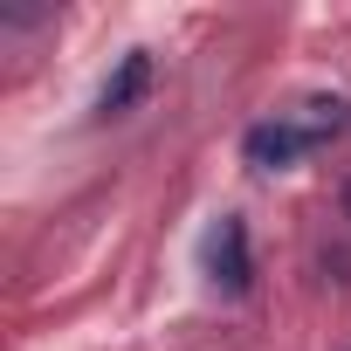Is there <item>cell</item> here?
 Instances as JSON below:
<instances>
[{"label":"cell","instance_id":"obj_1","mask_svg":"<svg viewBox=\"0 0 351 351\" xmlns=\"http://www.w3.org/2000/svg\"><path fill=\"white\" fill-rule=\"evenodd\" d=\"M145 83H152V56H145V49H131V56L117 62V76L104 83V97H97V117H124V110L145 97Z\"/></svg>","mask_w":351,"mask_h":351},{"label":"cell","instance_id":"obj_2","mask_svg":"<svg viewBox=\"0 0 351 351\" xmlns=\"http://www.w3.org/2000/svg\"><path fill=\"white\" fill-rule=\"evenodd\" d=\"M207 269H214L221 289H241V282H248V234H241V221H221V228H214Z\"/></svg>","mask_w":351,"mask_h":351},{"label":"cell","instance_id":"obj_3","mask_svg":"<svg viewBox=\"0 0 351 351\" xmlns=\"http://www.w3.org/2000/svg\"><path fill=\"white\" fill-rule=\"evenodd\" d=\"M296 152H310V145H303V131H296L289 117H276V124H255V131H248V165H262V172H269V165H289Z\"/></svg>","mask_w":351,"mask_h":351},{"label":"cell","instance_id":"obj_4","mask_svg":"<svg viewBox=\"0 0 351 351\" xmlns=\"http://www.w3.org/2000/svg\"><path fill=\"white\" fill-rule=\"evenodd\" d=\"M296 131H303V145H324V138H337L344 131V104L337 97H303L296 110H282Z\"/></svg>","mask_w":351,"mask_h":351},{"label":"cell","instance_id":"obj_5","mask_svg":"<svg viewBox=\"0 0 351 351\" xmlns=\"http://www.w3.org/2000/svg\"><path fill=\"white\" fill-rule=\"evenodd\" d=\"M344 214H351V186H344Z\"/></svg>","mask_w":351,"mask_h":351}]
</instances>
